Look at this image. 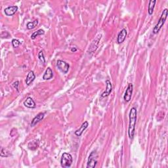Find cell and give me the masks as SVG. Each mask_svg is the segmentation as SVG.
<instances>
[{
	"label": "cell",
	"instance_id": "1",
	"mask_svg": "<svg viewBox=\"0 0 168 168\" xmlns=\"http://www.w3.org/2000/svg\"><path fill=\"white\" fill-rule=\"evenodd\" d=\"M137 108L135 107L131 108V110H130L129 115V124L128 127V135L130 139H133L135 135V125L137 122Z\"/></svg>",
	"mask_w": 168,
	"mask_h": 168
},
{
	"label": "cell",
	"instance_id": "2",
	"mask_svg": "<svg viewBox=\"0 0 168 168\" xmlns=\"http://www.w3.org/2000/svg\"><path fill=\"white\" fill-rule=\"evenodd\" d=\"M167 14H168V10L167 9H165L164 11H163L162 15H161L159 21H158V23L156 24V26L153 29V33L154 34H158L160 30H161V28H162L163 26H164V23L166 20L167 16Z\"/></svg>",
	"mask_w": 168,
	"mask_h": 168
},
{
	"label": "cell",
	"instance_id": "3",
	"mask_svg": "<svg viewBox=\"0 0 168 168\" xmlns=\"http://www.w3.org/2000/svg\"><path fill=\"white\" fill-rule=\"evenodd\" d=\"M73 162V158L72 155L69 153H63L61 159V164L63 167H70Z\"/></svg>",
	"mask_w": 168,
	"mask_h": 168
},
{
	"label": "cell",
	"instance_id": "4",
	"mask_svg": "<svg viewBox=\"0 0 168 168\" xmlns=\"http://www.w3.org/2000/svg\"><path fill=\"white\" fill-rule=\"evenodd\" d=\"M97 160H98L97 152L96 150H94L90 154L88 158V162H87V168L95 167L97 164Z\"/></svg>",
	"mask_w": 168,
	"mask_h": 168
},
{
	"label": "cell",
	"instance_id": "5",
	"mask_svg": "<svg viewBox=\"0 0 168 168\" xmlns=\"http://www.w3.org/2000/svg\"><path fill=\"white\" fill-rule=\"evenodd\" d=\"M56 66H57L58 70H61L64 74H67L70 68V65L67 63H66L65 61L62 60L57 61V62H56Z\"/></svg>",
	"mask_w": 168,
	"mask_h": 168
},
{
	"label": "cell",
	"instance_id": "6",
	"mask_svg": "<svg viewBox=\"0 0 168 168\" xmlns=\"http://www.w3.org/2000/svg\"><path fill=\"white\" fill-rule=\"evenodd\" d=\"M101 37H102V35L99 34L97 36L95 37V39L93 40L91 44L90 45L89 48V51L90 52V53H94V52L97 50V49L98 46H99V41H100V40L101 39Z\"/></svg>",
	"mask_w": 168,
	"mask_h": 168
},
{
	"label": "cell",
	"instance_id": "7",
	"mask_svg": "<svg viewBox=\"0 0 168 168\" xmlns=\"http://www.w3.org/2000/svg\"><path fill=\"white\" fill-rule=\"evenodd\" d=\"M133 86L132 84H129L128 86H127L126 91H125V95L124 96V99L125 102H129L131 99L132 94H133Z\"/></svg>",
	"mask_w": 168,
	"mask_h": 168
},
{
	"label": "cell",
	"instance_id": "8",
	"mask_svg": "<svg viewBox=\"0 0 168 168\" xmlns=\"http://www.w3.org/2000/svg\"><path fill=\"white\" fill-rule=\"evenodd\" d=\"M127 34V30L125 29V28H123L118 35V37H117L118 44H120L123 43V42L125 41V38H126Z\"/></svg>",
	"mask_w": 168,
	"mask_h": 168
},
{
	"label": "cell",
	"instance_id": "9",
	"mask_svg": "<svg viewBox=\"0 0 168 168\" xmlns=\"http://www.w3.org/2000/svg\"><path fill=\"white\" fill-rule=\"evenodd\" d=\"M106 89H105V91L102 93L101 95L102 97H108L111 93V92H112V86L110 80H106Z\"/></svg>",
	"mask_w": 168,
	"mask_h": 168
},
{
	"label": "cell",
	"instance_id": "10",
	"mask_svg": "<svg viewBox=\"0 0 168 168\" xmlns=\"http://www.w3.org/2000/svg\"><path fill=\"white\" fill-rule=\"evenodd\" d=\"M18 10V7L16 5L9 6L4 9V13L7 16H13Z\"/></svg>",
	"mask_w": 168,
	"mask_h": 168
},
{
	"label": "cell",
	"instance_id": "11",
	"mask_svg": "<svg viewBox=\"0 0 168 168\" xmlns=\"http://www.w3.org/2000/svg\"><path fill=\"white\" fill-rule=\"evenodd\" d=\"M44 116H45L44 113H43V112L39 113L38 114H37L36 116H35L34 119L32 120V121L31 122V125H31V127H34V126H35V125L38 124L40 121H41V120L44 119Z\"/></svg>",
	"mask_w": 168,
	"mask_h": 168
},
{
	"label": "cell",
	"instance_id": "12",
	"mask_svg": "<svg viewBox=\"0 0 168 168\" xmlns=\"http://www.w3.org/2000/svg\"><path fill=\"white\" fill-rule=\"evenodd\" d=\"M24 105L28 108H35V106H36L35 105V103L34 101L33 100V99L32 97H28L24 101Z\"/></svg>",
	"mask_w": 168,
	"mask_h": 168
},
{
	"label": "cell",
	"instance_id": "13",
	"mask_svg": "<svg viewBox=\"0 0 168 168\" xmlns=\"http://www.w3.org/2000/svg\"><path fill=\"white\" fill-rule=\"evenodd\" d=\"M88 125H89V124L87 122H85L83 123L82 125H81V127H80L78 129H77L76 131H75L74 133H75V135L78 136V137L81 136L82 133H84V131H85V130L87 128Z\"/></svg>",
	"mask_w": 168,
	"mask_h": 168
},
{
	"label": "cell",
	"instance_id": "14",
	"mask_svg": "<svg viewBox=\"0 0 168 168\" xmlns=\"http://www.w3.org/2000/svg\"><path fill=\"white\" fill-rule=\"evenodd\" d=\"M53 77V72L50 67H48L46 69L43 75V79L45 80H49Z\"/></svg>",
	"mask_w": 168,
	"mask_h": 168
},
{
	"label": "cell",
	"instance_id": "15",
	"mask_svg": "<svg viewBox=\"0 0 168 168\" xmlns=\"http://www.w3.org/2000/svg\"><path fill=\"white\" fill-rule=\"evenodd\" d=\"M35 78V75L34 74V72H33V71H30L27 76V79H26V84H27L28 86H29L32 82H34Z\"/></svg>",
	"mask_w": 168,
	"mask_h": 168
},
{
	"label": "cell",
	"instance_id": "16",
	"mask_svg": "<svg viewBox=\"0 0 168 168\" xmlns=\"http://www.w3.org/2000/svg\"><path fill=\"white\" fill-rule=\"evenodd\" d=\"M156 3V0H154V1H152V0H150V1H149L148 7V14L150 15H152Z\"/></svg>",
	"mask_w": 168,
	"mask_h": 168
},
{
	"label": "cell",
	"instance_id": "17",
	"mask_svg": "<svg viewBox=\"0 0 168 168\" xmlns=\"http://www.w3.org/2000/svg\"><path fill=\"white\" fill-rule=\"evenodd\" d=\"M38 146H39V144H38V143H37V141H34L30 142L29 144H28V148L30 149V150H34L37 147H38Z\"/></svg>",
	"mask_w": 168,
	"mask_h": 168
},
{
	"label": "cell",
	"instance_id": "18",
	"mask_svg": "<svg viewBox=\"0 0 168 168\" xmlns=\"http://www.w3.org/2000/svg\"><path fill=\"white\" fill-rule=\"evenodd\" d=\"M45 34V32L44 30L42 29H39L38 30H37L36 32H34L31 35V39H35V37L37 36H38V35H44Z\"/></svg>",
	"mask_w": 168,
	"mask_h": 168
},
{
	"label": "cell",
	"instance_id": "19",
	"mask_svg": "<svg viewBox=\"0 0 168 168\" xmlns=\"http://www.w3.org/2000/svg\"><path fill=\"white\" fill-rule=\"evenodd\" d=\"M37 24H38V20H35L34 21H32V22H28L27 25V27L28 30H31L33 29V28H34L37 25Z\"/></svg>",
	"mask_w": 168,
	"mask_h": 168
},
{
	"label": "cell",
	"instance_id": "20",
	"mask_svg": "<svg viewBox=\"0 0 168 168\" xmlns=\"http://www.w3.org/2000/svg\"><path fill=\"white\" fill-rule=\"evenodd\" d=\"M38 58L40 61H41L43 63H46V59H45V56H44V52L41 51L38 54Z\"/></svg>",
	"mask_w": 168,
	"mask_h": 168
},
{
	"label": "cell",
	"instance_id": "21",
	"mask_svg": "<svg viewBox=\"0 0 168 168\" xmlns=\"http://www.w3.org/2000/svg\"><path fill=\"white\" fill-rule=\"evenodd\" d=\"M20 42L18 41V39H13L12 40V45H13V47H17L19 45H20Z\"/></svg>",
	"mask_w": 168,
	"mask_h": 168
},
{
	"label": "cell",
	"instance_id": "22",
	"mask_svg": "<svg viewBox=\"0 0 168 168\" xmlns=\"http://www.w3.org/2000/svg\"><path fill=\"white\" fill-rule=\"evenodd\" d=\"M18 84H19V82L18 81H16L15 82H14L13 84V86L15 87V88L16 89V91H18Z\"/></svg>",
	"mask_w": 168,
	"mask_h": 168
},
{
	"label": "cell",
	"instance_id": "23",
	"mask_svg": "<svg viewBox=\"0 0 168 168\" xmlns=\"http://www.w3.org/2000/svg\"><path fill=\"white\" fill-rule=\"evenodd\" d=\"M71 51H72V52H75V51H77V49L75 48H72V49H71Z\"/></svg>",
	"mask_w": 168,
	"mask_h": 168
}]
</instances>
